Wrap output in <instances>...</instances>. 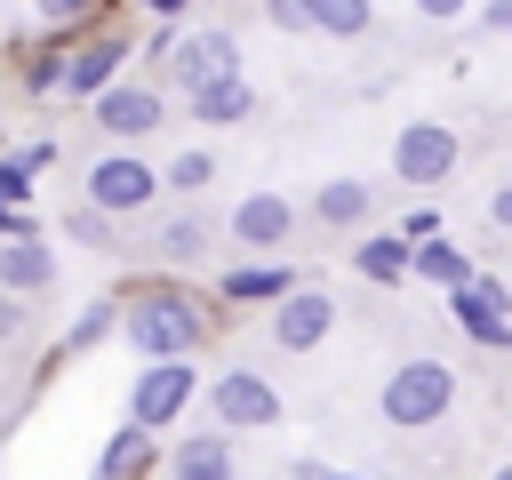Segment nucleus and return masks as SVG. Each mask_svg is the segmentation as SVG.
Instances as JSON below:
<instances>
[{"mask_svg":"<svg viewBox=\"0 0 512 480\" xmlns=\"http://www.w3.org/2000/svg\"><path fill=\"white\" fill-rule=\"evenodd\" d=\"M448 312H456V328H464V336H480L488 352H512V296H504V280L464 272V280L448 288Z\"/></svg>","mask_w":512,"mask_h":480,"instance_id":"20e7f679","label":"nucleus"},{"mask_svg":"<svg viewBox=\"0 0 512 480\" xmlns=\"http://www.w3.org/2000/svg\"><path fill=\"white\" fill-rule=\"evenodd\" d=\"M264 16H272L280 32H312V8H304V0H264Z\"/></svg>","mask_w":512,"mask_h":480,"instance_id":"cd10ccee","label":"nucleus"},{"mask_svg":"<svg viewBox=\"0 0 512 480\" xmlns=\"http://www.w3.org/2000/svg\"><path fill=\"white\" fill-rule=\"evenodd\" d=\"M392 168H400V184H440V176L456 168V128H440V120H416V128H400V144H392Z\"/></svg>","mask_w":512,"mask_h":480,"instance_id":"6e6552de","label":"nucleus"},{"mask_svg":"<svg viewBox=\"0 0 512 480\" xmlns=\"http://www.w3.org/2000/svg\"><path fill=\"white\" fill-rule=\"evenodd\" d=\"M248 112H256V88H248L240 72H216V80L192 88V120H208V128H232V120H248Z\"/></svg>","mask_w":512,"mask_h":480,"instance_id":"ddd939ff","label":"nucleus"},{"mask_svg":"<svg viewBox=\"0 0 512 480\" xmlns=\"http://www.w3.org/2000/svg\"><path fill=\"white\" fill-rule=\"evenodd\" d=\"M120 64H128V40H88L80 56H64V88L72 96H96V88L120 80Z\"/></svg>","mask_w":512,"mask_h":480,"instance_id":"2eb2a0df","label":"nucleus"},{"mask_svg":"<svg viewBox=\"0 0 512 480\" xmlns=\"http://www.w3.org/2000/svg\"><path fill=\"white\" fill-rule=\"evenodd\" d=\"M488 216H496V224L512 232V184H496V200H488Z\"/></svg>","mask_w":512,"mask_h":480,"instance_id":"f704fd0d","label":"nucleus"},{"mask_svg":"<svg viewBox=\"0 0 512 480\" xmlns=\"http://www.w3.org/2000/svg\"><path fill=\"white\" fill-rule=\"evenodd\" d=\"M448 400H456V376H448V360H432V352L400 360V368L384 376V392H376L384 424H400V432H424V424H440V416H448Z\"/></svg>","mask_w":512,"mask_h":480,"instance_id":"f03ea898","label":"nucleus"},{"mask_svg":"<svg viewBox=\"0 0 512 480\" xmlns=\"http://www.w3.org/2000/svg\"><path fill=\"white\" fill-rule=\"evenodd\" d=\"M56 160V144L40 136V144H16V152H0V200H32V184H40V168Z\"/></svg>","mask_w":512,"mask_h":480,"instance_id":"aec40b11","label":"nucleus"},{"mask_svg":"<svg viewBox=\"0 0 512 480\" xmlns=\"http://www.w3.org/2000/svg\"><path fill=\"white\" fill-rule=\"evenodd\" d=\"M168 72H176V88H200L216 72H240V40L232 32H192V40L168 48Z\"/></svg>","mask_w":512,"mask_h":480,"instance_id":"1a4fd4ad","label":"nucleus"},{"mask_svg":"<svg viewBox=\"0 0 512 480\" xmlns=\"http://www.w3.org/2000/svg\"><path fill=\"white\" fill-rule=\"evenodd\" d=\"M120 328H128V344H136L144 360H160V352H192V344L208 336L200 304L176 296V288H136V296L120 304Z\"/></svg>","mask_w":512,"mask_h":480,"instance_id":"f257e3e1","label":"nucleus"},{"mask_svg":"<svg viewBox=\"0 0 512 480\" xmlns=\"http://www.w3.org/2000/svg\"><path fill=\"white\" fill-rule=\"evenodd\" d=\"M288 224H296L288 192H248V200L232 208V224H224V232H232L240 248H280V240H288Z\"/></svg>","mask_w":512,"mask_h":480,"instance_id":"9d476101","label":"nucleus"},{"mask_svg":"<svg viewBox=\"0 0 512 480\" xmlns=\"http://www.w3.org/2000/svg\"><path fill=\"white\" fill-rule=\"evenodd\" d=\"M144 8H152V16H160V24H168V16H184V8H192V0H144Z\"/></svg>","mask_w":512,"mask_h":480,"instance_id":"c9c22d12","label":"nucleus"},{"mask_svg":"<svg viewBox=\"0 0 512 480\" xmlns=\"http://www.w3.org/2000/svg\"><path fill=\"white\" fill-rule=\"evenodd\" d=\"M312 8V32H328V40H360L368 32V0H304Z\"/></svg>","mask_w":512,"mask_h":480,"instance_id":"4be33fe9","label":"nucleus"},{"mask_svg":"<svg viewBox=\"0 0 512 480\" xmlns=\"http://www.w3.org/2000/svg\"><path fill=\"white\" fill-rule=\"evenodd\" d=\"M56 80H64V56H56V48H32V56H24V88L40 96V88H56Z\"/></svg>","mask_w":512,"mask_h":480,"instance_id":"bb28decb","label":"nucleus"},{"mask_svg":"<svg viewBox=\"0 0 512 480\" xmlns=\"http://www.w3.org/2000/svg\"><path fill=\"white\" fill-rule=\"evenodd\" d=\"M48 280H56V256H48L32 232H8V240H0V288L32 296V288H48Z\"/></svg>","mask_w":512,"mask_h":480,"instance_id":"4468645a","label":"nucleus"},{"mask_svg":"<svg viewBox=\"0 0 512 480\" xmlns=\"http://www.w3.org/2000/svg\"><path fill=\"white\" fill-rule=\"evenodd\" d=\"M152 464H160V432H152V424H136V416L96 448V472H104V480H128V472H152Z\"/></svg>","mask_w":512,"mask_h":480,"instance_id":"f8f14e48","label":"nucleus"},{"mask_svg":"<svg viewBox=\"0 0 512 480\" xmlns=\"http://www.w3.org/2000/svg\"><path fill=\"white\" fill-rule=\"evenodd\" d=\"M160 256H168V264H200V256H208V224H200V216L160 224Z\"/></svg>","mask_w":512,"mask_h":480,"instance_id":"b1692460","label":"nucleus"},{"mask_svg":"<svg viewBox=\"0 0 512 480\" xmlns=\"http://www.w3.org/2000/svg\"><path fill=\"white\" fill-rule=\"evenodd\" d=\"M24 328V304H16V288H0V336H16Z\"/></svg>","mask_w":512,"mask_h":480,"instance_id":"7c9ffc66","label":"nucleus"},{"mask_svg":"<svg viewBox=\"0 0 512 480\" xmlns=\"http://www.w3.org/2000/svg\"><path fill=\"white\" fill-rule=\"evenodd\" d=\"M88 200L112 208V216H136V208L160 200V168H144L136 152H104V160L88 168Z\"/></svg>","mask_w":512,"mask_h":480,"instance_id":"423d86ee","label":"nucleus"},{"mask_svg":"<svg viewBox=\"0 0 512 480\" xmlns=\"http://www.w3.org/2000/svg\"><path fill=\"white\" fill-rule=\"evenodd\" d=\"M408 8H416V16H464L472 0H408Z\"/></svg>","mask_w":512,"mask_h":480,"instance_id":"473e14b6","label":"nucleus"},{"mask_svg":"<svg viewBox=\"0 0 512 480\" xmlns=\"http://www.w3.org/2000/svg\"><path fill=\"white\" fill-rule=\"evenodd\" d=\"M408 256H416V248H408V232H376V240H360V248H352V272H360V280H400V272H408Z\"/></svg>","mask_w":512,"mask_h":480,"instance_id":"6ab92c4d","label":"nucleus"},{"mask_svg":"<svg viewBox=\"0 0 512 480\" xmlns=\"http://www.w3.org/2000/svg\"><path fill=\"white\" fill-rule=\"evenodd\" d=\"M88 112H96V128H112V136H152L168 104H160L152 88H96Z\"/></svg>","mask_w":512,"mask_h":480,"instance_id":"9b49d317","label":"nucleus"},{"mask_svg":"<svg viewBox=\"0 0 512 480\" xmlns=\"http://www.w3.org/2000/svg\"><path fill=\"white\" fill-rule=\"evenodd\" d=\"M328 328H336V296H328V288H288V296L272 304V344H280V352H320Z\"/></svg>","mask_w":512,"mask_h":480,"instance_id":"0eeeda50","label":"nucleus"},{"mask_svg":"<svg viewBox=\"0 0 512 480\" xmlns=\"http://www.w3.org/2000/svg\"><path fill=\"white\" fill-rule=\"evenodd\" d=\"M296 280H288V264H240V272H224V304H280Z\"/></svg>","mask_w":512,"mask_h":480,"instance_id":"a211bd4d","label":"nucleus"},{"mask_svg":"<svg viewBox=\"0 0 512 480\" xmlns=\"http://www.w3.org/2000/svg\"><path fill=\"white\" fill-rule=\"evenodd\" d=\"M368 208H376V192H368L360 176H328V184L312 192V216H320V224H336V232L368 224Z\"/></svg>","mask_w":512,"mask_h":480,"instance_id":"dca6fc26","label":"nucleus"},{"mask_svg":"<svg viewBox=\"0 0 512 480\" xmlns=\"http://www.w3.org/2000/svg\"><path fill=\"white\" fill-rule=\"evenodd\" d=\"M88 8H96V0H40V16H48V24H80Z\"/></svg>","mask_w":512,"mask_h":480,"instance_id":"c85d7f7f","label":"nucleus"},{"mask_svg":"<svg viewBox=\"0 0 512 480\" xmlns=\"http://www.w3.org/2000/svg\"><path fill=\"white\" fill-rule=\"evenodd\" d=\"M0 232H32L24 224V200H0Z\"/></svg>","mask_w":512,"mask_h":480,"instance_id":"72a5a7b5","label":"nucleus"},{"mask_svg":"<svg viewBox=\"0 0 512 480\" xmlns=\"http://www.w3.org/2000/svg\"><path fill=\"white\" fill-rule=\"evenodd\" d=\"M64 232H72V240H88V248H112V240H120V232H112V208H96V200H88V208H72V216H64Z\"/></svg>","mask_w":512,"mask_h":480,"instance_id":"a878e982","label":"nucleus"},{"mask_svg":"<svg viewBox=\"0 0 512 480\" xmlns=\"http://www.w3.org/2000/svg\"><path fill=\"white\" fill-rule=\"evenodd\" d=\"M112 328H120V304H112V296H96V304H88V312L64 328V352H96Z\"/></svg>","mask_w":512,"mask_h":480,"instance_id":"5701e85b","label":"nucleus"},{"mask_svg":"<svg viewBox=\"0 0 512 480\" xmlns=\"http://www.w3.org/2000/svg\"><path fill=\"white\" fill-rule=\"evenodd\" d=\"M480 24H488V32H512V0H488V8H480Z\"/></svg>","mask_w":512,"mask_h":480,"instance_id":"2f4dec72","label":"nucleus"},{"mask_svg":"<svg viewBox=\"0 0 512 480\" xmlns=\"http://www.w3.org/2000/svg\"><path fill=\"white\" fill-rule=\"evenodd\" d=\"M208 416H216L224 432H264V424H280V392H272L256 368H224V376L208 384Z\"/></svg>","mask_w":512,"mask_h":480,"instance_id":"39448f33","label":"nucleus"},{"mask_svg":"<svg viewBox=\"0 0 512 480\" xmlns=\"http://www.w3.org/2000/svg\"><path fill=\"white\" fill-rule=\"evenodd\" d=\"M400 232H408V248H416V240H432V232H440V216H432V208H408V224H400Z\"/></svg>","mask_w":512,"mask_h":480,"instance_id":"c756f323","label":"nucleus"},{"mask_svg":"<svg viewBox=\"0 0 512 480\" xmlns=\"http://www.w3.org/2000/svg\"><path fill=\"white\" fill-rule=\"evenodd\" d=\"M168 472H176V480H224V472H232V432L216 424V432L184 440V448L168 456Z\"/></svg>","mask_w":512,"mask_h":480,"instance_id":"f3484780","label":"nucleus"},{"mask_svg":"<svg viewBox=\"0 0 512 480\" xmlns=\"http://www.w3.org/2000/svg\"><path fill=\"white\" fill-rule=\"evenodd\" d=\"M408 272H416V280H440V288H456V280H464L472 264H464V248H456V240H440V232H432V240H416Z\"/></svg>","mask_w":512,"mask_h":480,"instance_id":"412c9836","label":"nucleus"},{"mask_svg":"<svg viewBox=\"0 0 512 480\" xmlns=\"http://www.w3.org/2000/svg\"><path fill=\"white\" fill-rule=\"evenodd\" d=\"M208 176H216V160H208V152H176V160L160 168V184H168V192H208Z\"/></svg>","mask_w":512,"mask_h":480,"instance_id":"393cba45","label":"nucleus"},{"mask_svg":"<svg viewBox=\"0 0 512 480\" xmlns=\"http://www.w3.org/2000/svg\"><path fill=\"white\" fill-rule=\"evenodd\" d=\"M192 384H200V376H192V360H184V352H160V360H144V376L128 384V416L160 432V424H176V416H184Z\"/></svg>","mask_w":512,"mask_h":480,"instance_id":"7ed1b4c3","label":"nucleus"}]
</instances>
